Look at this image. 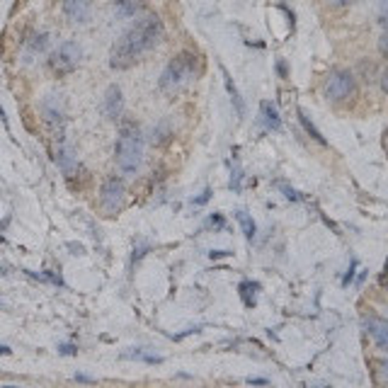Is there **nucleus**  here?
<instances>
[{
    "label": "nucleus",
    "instance_id": "nucleus-8",
    "mask_svg": "<svg viewBox=\"0 0 388 388\" xmlns=\"http://www.w3.org/2000/svg\"><path fill=\"white\" fill-rule=\"evenodd\" d=\"M122 112H124V95H122V88L119 85H110L105 93V100H102V115H105L107 119L117 122L122 117Z\"/></svg>",
    "mask_w": 388,
    "mask_h": 388
},
{
    "label": "nucleus",
    "instance_id": "nucleus-31",
    "mask_svg": "<svg viewBox=\"0 0 388 388\" xmlns=\"http://www.w3.org/2000/svg\"><path fill=\"white\" fill-rule=\"evenodd\" d=\"M0 309H3V304H0Z\"/></svg>",
    "mask_w": 388,
    "mask_h": 388
},
{
    "label": "nucleus",
    "instance_id": "nucleus-24",
    "mask_svg": "<svg viewBox=\"0 0 388 388\" xmlns=\"http://www.w3.org/2000/svg\"><path fill=\"white\" fill-rule=\"evenodd\" d=\"M248 383H255V386H267L269 381H267V378H253V376H250Z\"/></svg>",
    "mask_w": 388,
    "mask_h": 388
},
{
    "label": "nucleus",
    "instance_id": "nucleus-14",
    "mask_svg": "<svg viewBox=\"0 0 388 388\" xmlns=\"http://www.w3.org/2000/svg\"><path fill=\"white\" fill-rule=\"evenodd\" d=\"M258 289H260L258 282H243L240 284V296H243V304L248 306V309H253L255 301H258Z\"/></svg>",
    "mask_w": 388,
    "mask_h": 388
},
{
    "label": "nucleus",
    "instance_id": "nucleus-1",
    "mask_svg": "<svg viewBox=\"0 0 388 388\" xmlns=\"http://www.w3.org/2000/svg\"><path fill=\"white\" fill-rule=\"evenodd\" d=\"M163 39V22L155 15H146L136 22L131 30L122 35V39L112 46L110 51V66L112 68H131L146 51L155 49Z\"/></svg>",
    "mask_w": 388,
    "mask_h": 388
},
{
    "label": "nucleus",
    "instance_id": "nucleus-4",
    "mask_svg": "<svg viewBox=\"0 0 388 388\" xmlns=\"http://www.w3.org/2000/svg\"><path fill=\"white\" fill-rule=\"evenodd\" d=\"M80 59H83V49H80L78 41H64L59 44V49L51 51L49 56V68L54 70L56 75H68L78 68Z\"/></svg>",
    "mask_w": 388,
    "mask_h": 388
},
{
    "label": "nucleus",
    "instance_id": "nucleus-5",
    "mask_svg": "<svg viewBox=\"0 0 388 388\" xmlns=\"http://www.w3.org/2000/svg\"><path fill=\"white\" fill-rule=\"evenodd\" d=\"M325 95L328 100L342 102L354 95V75L349 70H333L325 80Z\"/></svg>",
    "mask_w": 388,
    "mask_h": 388
},
{
    "label": "nucleus",
    "instance_id": "nucleus-29",
    "mask_svg": "<svg viewBox=\"0 0 388 388\" xmlns=\"http://www.w3.org/2000/svg\"><path fill=\"white\" fill-rule=\"evenodd\" d=\"M75 378H78V381H93V378H90V376H83V374H75Z\"/></svg>",
    "mask_w": 388,
    "mask_h": 388
},
{
    "label": "nucleus",
    "instance_id": "nucleus-22",
    "mask_svg": "<svg viewBox=\"0 0 388 388\" xmlns=\"http://www.w3.org/2000/svg\"><path fill=\"white\" fill-rule=\"evenodd\" d=\"M59 352H61V354H75V352H78V349H75L73 345H61Z\"/></svg>",
    "mask_w": 388,
    "mask_h": 388
},
{
    "label": "nucleus",
    "instance_id": "nucleus-15",
    "mask_svg": "<svg viewBox=\"0 0 388 388\" xmlns=\"http://www.w3.org/2000/svg\"><path fill=\"white\" fill-rule=\"evenodd\" d=\"M56 163L61 165V170H64L66 175H70L75 170V158L73 153H70L68 148H59V155H56Z\"/></svg>",
    "mask_w": 388,
    "mask_h": 388
},
{
    "label": "nucleus",
    "instance_id": "nucleus-3",
    "mask_svg": "<svg viewBox=\"0 0 388 388\" xmlns=\"http://www.w3.org/2000/svg\"><path fill=\"white\" fill-rule=\"evenodd\" d=\"M194 70H197V56L184 51L177 59H173L168 64V68L160 75V90H177L182 88L187 80L194 78Z\"/></svg>",
    "mask_w": 388,
    "mask_h": 388
},
{
    "label": "nucleus",
    "instance_id": "nucleus-21",
    "mask_svg": "<svg viewBox=\"0 0 388 388\" xmlns=\"http://www.w3.org/2000/svg\"><path fill=\"white\" fill-rule=\"evenodd\" d=\"M209 197H211V192H209V189H204L200 200H194V204H206V202H209Z\"/></svg>",
    "mask_w": 388,
    "mask_h": 388
},
{
    "label": "nucleus",
    "instance_id": "nucleus-12",
    "mask_svg": "<svg viewBox=\"0 0 388 388\" xmlns=\"http://www.w3.org/2000/svg\"><path fill=\"white\" fill-rule=\"evenodd\" d=\"M144 0H115V15L117 17H134L141 10Z\"/></svg>",
    "mask_w": 388,
    "mask_h": 388
},
{
    "label": "nucleus",
    "instance_id": "nucleus-2",
    "mask_svg": "<svg viewBox=\"0 0 388 388\" xmlns=\"http://www.w3.org/2000/svg\"><path fill=\"white\" fill-rule=\"evenodd\" d=\"M141 158H144V136L134 122H124L115 146L117 168L124 175H134L141 165Z\"/></svg>",
    "mask_w": 388,
    "mask_h": 388
},
{
    "label": "nucleus",
    "instance_id": "nucleus-25",
    "mask_svg": "<svg viewBox=\"0 0 388 388\" xmlns=\"http://www.w3.org/2000/svg\"><path fill=\"white\" fill-rule=\"evenodd\" d=\"M209 255H211V258L216 260V258H226V255H231V253H229V250H211Z\"/></svg>",
    "mask_w": 388,
    "mask_h": 388
},
{
    "label": "nucleus",
    "instance_id": "nucleus-18",
    "mask_svg": "<svg viewBox=\"0 0 388 388\" xmlns=\"http://www.w3.org/2000/svg\"><path fill=\"white\" fill-rule=\"evenodd\" d=\"M126 359H141V362H148V364H160L163 362V357H158V354H146L144 349H134V352H124Z\"/></svg>",
    "mask_w": 388,
    "mask_h": 388
},
{
    "label": "nucleus",
    "instance_id": "nucleus-17",
    "mask_svg": "<svg viewBox=\"0 0 388 388\" xmlns=\"http://www.w3.org/2000/svg\"><path fill=\"white\" fill-rule=\"evenodd\" d=\"M235 219H238V224H240V229H243V233H245V238L248 240H253L255 238V221L250 219L248 214H245V211H238V214H235Z\"/></svg>",
    "mask_w": 388,
    "mask_h": 388
},
{
    "label": "nucleus",
    "instance_id": "nucleus-27",
    "mask_svg": "<svg viewBox=\"0 0 388 388\" xmlns=\"http://www.w3.org/2000/svg\"><path fill=\"white\" fill-rule=\"evenodd\" d=\"M10 352H12V349L8 347V345H0V354H3V357H8Z\"/></svg>",
    "mask_w": 388,
    "mask_h": 388
},
{
    "label": "nucleus",
    "instance_id": "nucleus-30",
    "mask_svg": "<svg viewBox=\"0 0 388 388\" xmlns=\"http://www.w3.org/2000/svg\"><path fill=\"white\" fill-rule=\"evenodd\" d=\"M3 240H6V238H3V229H0V243H3Z\"/></svg>",
    "mask_w": 388,
    "mask_h": 388
},
{
    "label": "nucleus",
    "instance_id": "nucleus-23",
    "mask_svg": "<svg viewBox=\"0 0 388 388\" xmlns=\"http://www.w3.org/2000/svg\"><path fill=\"white\" fill-rule=\"evenodd\" d=\"M282 189H284V192H287V200H291V202H296V200H299V194H296L294 189L284 187V184H282Z\"/></svg>",
    "mask_w": 388,
    "mask_h": 388
},
{
    "label": "nucleus",
    "instance_id": "nucleus-7",
    "mask_svg": "<svg viewBox=\"0 0 388 388\" xmlns=\"http://www.w3.org/2000/svg\"><path fill=\"white\" fill-rule=\"evenodd\" d=\"M41 115H44V119L54 129H64L66 110H64V102H61V95H46L44 100H41Z\"/></svg>",
    "mask_w": 388,
    "mask_h": 388
},
{
    "label": "nucleus",
    "instance_id": "nucleus-20",
    "mask_svg": "<svg viewBox=\"0 0 388 388\" xmlns=\"http://www.w3.org/2000/svg\"><path fill=\"white\" fill-rule=\"evenodd\" d=\"M354 269H357V262H352V264H349L347 274H345V279H342V284H345V287H347V284L352 282V277H354Z\"/></svg>",
    "mask_w": 388,
    "mask_h": 388
},
{
    "label": "nucleus",
    "instance_id": "nucleus-26",
    "mask_svg": "<svg viewBox=\"0 0 388 388\" xmlns=\"http://www.w3.org/2000/svg\"><path fill=\"white\" fill-rule=\"evenodd\" d=\"M209 224H211V226H219V229H221V226H224V219H221V216H211Z\"/></svg>",
    "mask_w": 388,
    "mask_h": 388
},
{
    "label": "nucleus",
    "instance_id": "nucleus-13",
    "mask_svg": "<svg viewBox=\"0 0 388 388\" xmlns=\"http://www.w3.org/2000/svg\"><path fill=\"white\" fill-rule=\"evenodd\" d=\"M46 46H49V35H35L32 39H27V56H37V54H44Z\"/></svg>",
    "mask_w": 388,
    "mask_h": 388
},
{
    "label": "nucleus",
    "instance_id": "nucleus-9",
    "mask_svg": "<svg viewBox=\"0 0 388 388\" xmlns=\"http://www.w3.org/2000/svg\"><path fill=\"white\" fill-rule=\"evenodd\" d=\"M64 15L68 17L70 22L75 25H85L93 15V6H90V0H64Z\"/></svg>",
    "mask_w": 388,
    "mask_h": 388
},
{
    "label": "nucleus",
    "instance_id": "nucleus-11",
    "mask_svg": "<svg viewBox=\"0 0 388 388\" xmlns=\"http://www.w3.org/2000/svg\"><path fill=\"white\" fill-rule=\"evenodd\" d=\"M260 117H262V124L267 126V129H272V131L282 129V117H279L277 107H274L272 102H262V105H260Z\"/></svg>",
    "mask_w": 388,
    "mask_h": 388
},
{
    "label": "nucleus",
    "instance_id": "nucleus-16",
    "mask_svg": "<svg viewBox=\"0 0 388 388\" xmlns=\"http://www.w3.org/2000/svg\"><path fill=\"white\" fill-rule=\"evenodd\" d=\"M299 122H301V124H304V129L311 134V139H316V141H318V144H323V146L328 144V141H325V136L320 134V131L313 126V122H311L309 117H306V112H304V110H299Z\"/></svg>",
    "mask_w": 388,
    "mask_h": 388
},
{
    "label": "nucleus",
    "instance_id": "nucleus-6",
    "mask_svg": "<svg viewBox=\"0 0 388 388\" xmlns=\"http://www.w3.org/2000/svg\"><path fill=\"white\" fill-rule=\"evenodd\" d=\"M124 182L117 177H110L105 184H102V194H100V202L107 211H117L122 204H124Z\"/></svg>",
    "mask_w": 388,
    "mask_h": 388
},
{
    "label": "nucleus",
    "instance_id": "nucleus-28",
    "mask_svg": "<svg viewBox=\"0 0 388 388\" xmlns=\"http://www.w3.org/2000/svg\"><path fill=\"white\" fill-rule=\"evenodd\" d=\"M335 6H349V3H357V0H333Z\"/></svg>",
    "mask_w": 388,
    "mask_h": 388
},
{
    "label": "nucleus",
    "instance_id": "nucleus-19",
    "mask_svg": "<svg viewBox=\"0 0 388 388\" xmlns=\"http://www.w3.org/2000/svg\"><path fill=\"white\" fill-rule=\"evenodd\" d=\"M224 78H226V88H229V93H231V100L235 102V110H238V115H243V112H245V107H243V102H240V97H238V90H235V85L231 83V78H229V73H226V68H224Z\"/></svg>",
    "mask_w": 388,
    "mask_h": 388
},
{
    "label": "nucleus",
    "instance_id": "nucleus-10",
    "mask_svg": "<svg viewBox=\"0 0 388 388\" xmlns=\"http://www.w3.org/2000/svg\"><path fill=\"white\" fill-rule=\"evenodd\" d=\"M364 328H367V333L374 338V342H376L378 349L388 347V323H386V320L371 316V318L364 320Z\"/></svg>",
    "mask_w": 388,
    "mask_h": 388
}]
</instances>
